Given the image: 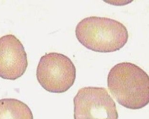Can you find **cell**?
Listing matches in <instances>:
<instances>
[{
	"mask_svg": "<svg viewBox=\"0 0 149 119\" xmlns=\"http://www.w3.org/2000/svg\"><path fill=\"white\" fill-rule=\"evenodd\" d=\"M0 119H33L31 110L22 101L13 98L0 100Z\"/></svg>",
	"mask_w": 149,
	"mask_h": 119,
	"instance_id": "obj_6",
	"label": "cell"
},
{
	"mask_svg": "<svg viewBox=\"0 0 149 119\" xmlns=\"http://www.w3.org/2000/svg\"><path fill=\"white\" fill-rule=\"evenodd\" d=\"M108 88L119 104L138 110L149 102V78L143 70L129 62L117 64L107 78Z\"/></svg>",
	"mask_w": 149,
	"mask_h": 119,
	"instance_id": "obj_1",
	"label": "cell"
},
{
	"mask_svg": "<svg viewBox=\"0 0 149 119\" xmlns=\"http://www.w3.org/2000/svg\"><path fill=\"white\" fill-rule=\"evenodd\" d=\"M74 64L69 58L58 52H50L40 59L36 77L41 86L52 93H64L76 79Z\"/></svg>",
	"mask_w": 149,
	"mask_h": 119,
	"instance_id": "obj_3",
	"label": "cell"
},
{
	"mask_svg": "<svg viewBox=\"0 0 149 119\" xmlns=\"http://www.w3.org/2000/svg\"><path fill=\"white\" fill-rule=\"evenodd\" d=\"M27 56L24 47L13 34L0 38V77L15 80L21 77L27 68Z\"/></svg>",
	"mask_w": 149,
	"mask_h": 119,
	"instance_id": "obj_5",
	"label": "cell"
},
{
	"mask_svg": "<svg viewBox=\"0 0 149 119\" xmlns=\"http://www.w3.org/2000/svg\"><path fill=\"white\" fill-rule=\"evenodd\" d=\"M76 38L82 45L98 52L118 51L128 40V31L119 21L106 17L90 16L82 19L75 29Z\"/></svg>",
	"mask_w": 149,
	"mask_h": 119,
	"instance_id": "obj_2",
	"label": "cell"
},
{
	"mask_svg": "<svg viewBox=\"0 0 149 119\" xmlns=\"http://www.w3.org/2000/svg\"><path fill=\"white\" fill-rule=\"evenodd\" d=\"M73 103L74 119H118L115 102L105 88H81Z\"/></svg>",
	"mask_w": 149,
	"mask_h": 119,
	"instance_id": "obj_4",
	"label": "cell"
}]
</instances>
